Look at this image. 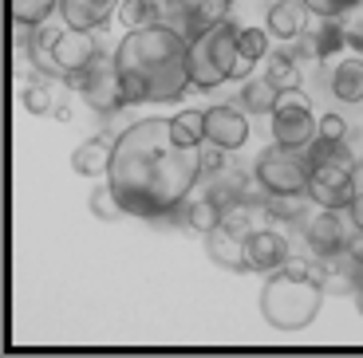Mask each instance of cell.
Returning <instances> with one entry per match:
<instances>
[{
	"label": "cell",
	"mask_w": 363,
	"mask_h": 358,
	"mask_svg": "<svg viewBox=\"0 0 363 358\" xmlns=\"http://www.w3.org/2000/svg\"><path fill=\"white\" fill-rule=\"evenodd\" d=\"M24 110L28 115H48V110H55V103H52V75L36 71V79L24 87Z\"/></svg>",
	"instance_id": "obj_22"
},
{
	"label": "cell",
	"mask_w": 363,
	"mask_h": 358,
	"mask_svg": "<svg viewBox=\"0 0 363 358\" xmlns=\"http://www.w3.org/2000/svg\"><path fill=\"white\" fill-rule=\"evenodd\" d=\"M347 213H352V224L363 233V197H359V193H355V201L347 205Z\"/></svg>",
	"instance_id": "obj_35"
},
{
	"label": "cell",
	"mask_w": 363,
	"mask_h": 358,
	"mask_svg": "<svg viewBox=\"0 0 363 358\" xmlns=\"http://www.w3.org/2000/svg\"><path fill=\"white\" fill-rule=\"evenodd\" d=\"M52 115H55V118H64V122H67V118H72V107H64V103H60V107H55Z\"/></svg>",
	"instance_id": "obj_38"
},
{
	"label": "cell",
	"mask_w": 363,
	"mask_h": 358,
	"mask_svg": "<svg viewBox=\"0 0 363 358\" xmlns=\"http://www.w3.org/2000/svg\"><path fill=\"white\" fill-rule=\"evenodd\" d=\"M344 44H347V32L336 20H324V28H320L316 40H312V52H316V59H328V55H336Z\"/></svg>",
	"instance_id": "obj_28"
},
{
	"label": "cell",
	"mask_w": 363,
	"mask_h": 358,
	"mask_svg": "<svg viewBox=\"0 0 363 358\" xmlns=\"http://www.w3.org/2000/svg\"><path fill=\"white\" fill-rule=\"evenodd\" d=\"M206 138L209 146H221V150H241L249 138V122L237 107H213L206 110Z\"/></svg>",
	"instance_id": "obj_10"
},
{
	"label": "cell",
	"mask_w": 363,
	"mask_h": 358,
	"mask_svg": "<svg viewBox=\"0 0 363 358\" xmlns=\"http://www.w3.org/2000/svg\"><path fill=\"white\" fill-rule=\"evenodd\" d=\"M355 311L363 315V287H355Z\"/></svg>",
	"instance_id": "obj_39"
},
{
	"label": "cell",
	"mask_w": 363,
	"mask_h": 358,
	"mask_svg": "<svg viewBox=\"0 0 363 358\" xmlns=\"http://www.w3.org/2000/svg\"><path fill=\"white\" fill-rule=\"evenodd\" d=\"M264 79H269L277 91H289V87H296V83H300V67H296V59H292L289 52H277V55H269V75H264Z\"/></svg>",
	"instance_id": "obj_23"
},
{
	"label": "cell",
	"mask_w": 363,
	"mask_h": 358,
	"mask_svg": "<svg viewBox=\"0 0 363 358\" xmlns=\"http://www.w3.org/2000/svg\"><path fill=\"white\" fill-rule=\"evenodd\" d=\"M245 252H249L253 272H264V276L289 264V241L281 233H272V229H253L245 236Z\"/></svg>",
	"instance_id": "obj_11"
},
{
	"label": "cell",
	"mask_w": 363,
	"mask_h": 358,
	"mask_svg": "<svg viewBox=\"0 0 363 358\" xmlns=\"http://www.w3.org/2000/svg\"><path fill=\"white\" fill-rule=\"evenodd\" d=\"M229 4H233V0H170L166 12H170V20H174L170 28H178L182 36H186V44H190L194 36H201L206 28L221 24V20L229 16Z\"/></svg>",
	"instance_id": "obj_8"
},
{
	"label": "cell",
	"mask_w": 363,
	"mask_h": 358,
	"mask_svg": "<svg viewBox=\"0 0 363 358\" xmlns=\"http://www.w3.org/2000/svg\"><path fill=\"white\" fill-rule=\"evenodd\" d=\"M118 83L130 103H174L190 87L186 36L170 24H146L123 36L115 52Z\"/></svg>",
	"instance_id": "obj_2"
},
{
	"label": "cell",
	"mask_w": 363,
	"mask_h": 358,
	"mask_svg": "<svg viewBox=\"0 0 363 358\" xmlns=\"http://www.w3.org/2000/svg\"><path fill=\"white\" fill-rule=\"evenodd\" d=\"M237 40H241V28L233 20H221V24L206 28L201 36H194L186 44V67H190L194 87L209 91V87H221L225 79H233Z\"/></svg>",
	"instance_id": "obj_4"
},
{
	"label": "cell",
	"mask_w": 363,
	"mask_h": 358,
	"mask_svg": "<svg viewBox=\"0 0 363 358\" xmlns=\"http://www.w3.org/2000/svg\"><path fill=\"white\" fill-rule=\"evenodd\" d=\"M201 166H206V170H221V146H213V150L201 154Z\"/></svg>",
	"instance_id": "obj_33"
},
{
	"label": "cell",
	"mask_w": 363,
	"mask_h": 358,
	"mask_svg": "<svg viewBox=\"0 0 363 358\" xmlns=\"http://www.w3.org/2000/svg\"><path fill=\"white\" fill-rule=\"evenodd\" d=\"M118 20L135 32V28H146V24H158V4L155 0H127L118 8Z\"/></svg>",
	"instance_id": "obj_27"
},
{
	"label": "cell",
	"mask_w": 363,
	"mask_h": 358,
	"mask_svg": "<svg viewBox=\"0 0 363 358\" xmlns=\"http://www.w3.org/2000/svg\"><path fill=\"white\" fill-rule=\"evenodd\" d=\"M332 91H336V99H344V103H363V55L340 63L336 75H332Z\"/></svg>",
	"instance_id": "obj_18"
},
{
	"label": "cell",
	"mask_w": 363,
	"mask_h": 358,
	"mask_svg": "<svg viewBox=\"0 0 363 358\" xmlns=\"http://www.w3.org/2000/svg\"><path fill=\"white\" fill-rule=\"evenodd\" d=\"M304 236H308V248L316 252L320 260H328V256H336V252L347 248L344 221L336 216V209H324L320 216H312L308 229H304Z\"/></svg>",
	"instance_id": "obj_14"
},
{
	"label": "cell",
	"mask_w": 363,
	"mask_h": 358,
	"mask_svg": "<svg viewBox=\"0 0 363 358\" xmlns=\"http://www.w3.org/2000/svg\"><path fill=\"white\" fill-rule=\"evenodd\" d=\"M277 95H281V91L272 87L269 79H253L245 87V95H241V99H245V110H253V115H272V107H277Z\"/></svg>",
	"instance_id": "obj_25"
},
{
	"label": "cell",
	"mask_w": 363,
	"mask_h": 358,
	"mask_svg": "<svg viewBox=\"0 0 363 358\" xmlns=\"http://www.w3.org/2000/svg\"><path fill=\"white\" fill-rule=\"evenodd\" d=\"M186 224H190L194 233H201V236H206L209 229H218V224H221V205H218L213 197L198 201V205H190V209H186Z\"/></svg>",
	"instance_id": "obj_26"
},
{
	"label": "cell",
	"mask_w": 363,
	"mask_h": 358,
	"mask_svg": "<svg viewBox=\"0 0 363 358\" xmlns=\"http://www.w3.org/2000/svg\"><path fill=\"white\" fill-rule=\"evenodd\" d=\"M272 138L277 146H308L316 138V118H312L308 99L300 95V87H289L277 95V107H272Z\"/></svg>",
	"instance_id": "obj_6"
},
{
	"label": "cell",
	"mask_w": 363,
	"mask_h": 358,
	"mask_svg": "<svg viewBox=\"0 0 363 358\" xmlns=\"http://www.w3.org/2000/svg\"><path fill=\"white\" fill-rule=\"evenodd\" d=\"M249 71H253V59H245V55L237 52V63H233V79H245Z\"/></svg>",
	"instance_id": "obj_36"
},
{
	"label": "cell",
	"mask_w": 363,
	"mask_h": 358,
	"mask_svg": "<svg viewBox=\"0 0 363 358\" xmlns=\"http://www.w3.org/2000/svg\"><path fill=\"white\" fill-rule=\"evenodd\" d=\"M308 158L292 146H272L257 158V181L264 193H308Z\"/></svg>",
	"instance_id": "obj_5"
},
{
	"label": "cell",
	"mask_w": 363,
	"mask_h": 358,
	"mask_svg": "<svg viewBox=\"0 0 363 358\" xmlns=\"http://www.w3.org/2000/svg\"><path fill=\"white\" fill-rule=\"evenodd\" d=\"M344 130H347V122L340 115H324L316 122V134H324V138H336V142H344Z\"/></svg>",
	"instance_id": "obj_32"
},
{
	"label": "cell",
	"mask_w": 363,
	"mask_h": 358,
	"mask_svg": "<svg viewBox=\"0 0 363 358\" xmlns=\"http://www.w3.org/2000/svg\"><path fill=\"white\" fill-rule=\"evenodd\" d=\"M304 20H308V8L300 0H277L269 8V32L281 40H296L304 36Z\"/></svg>",
	"instance_id": "obj_16"
},
{
	"label": "cell",
	"mask_w": 363,
	"mask_h": 358,
	"mask_svg": "<svg viewBox=\"0 0 363 358\" xmlns=\"http://www.w3.org/2000/svg\"><path fill=\"white\" fill-rule=\"evenodd\" d=\"M304 158H308V170H316V166H344V170H352V150L344 142H336V138H324V134L312 138Z\"/></svg>",
	"instance_id": "obj_19"
},
{
	"label": "cell",
	"mask_w": 363,
	"mask_h": 358,
	"mask_svg": "<svg viewBox=\"0 0 363 358\" xmlns=\"http://www.w3.org/2000/svg\"><path fill=\"white\" fill-rule=\"evenodd\" d=\"M264 47H269V36H264L261 28H241V40H237V52L245 55V59H261Z\"/></svg>",
	"instance_id": "obj_30"
},
{
	"label": "cell",
	"mask_w": 363,
	"mask_h": 358,
	"mask_svg": "<svg viewBox=\"0 0 363 358\" xmlns=\"http://www.w3.org/2000/svg\"><path fill=\"white\" fill-rule=\"evenodd\" d=\"M87 205H91V213L99 216V221H115V213H123V209H118V201H115V193H111V185L95 189Z\"/></svg>",
	"instance_id": "obj_31"
},
{
	"label": "cell",
	"mask_w": 363,
	"mask_h": 358,
	"mask_svg": "<svg viewBox=\"0 0 363 358\" xmlns=\"http://www.w3.org/2000/svg\"><path fill=\"white\" fill-rule=\"evenodd\" d=\"M52 44H55V32L52 28H36L32 36H28V59H32V67L36 71H44V75H60L64 79V71H60V63H55V55H52Z\"/></svg>",
	"instance_id": "obj_20"
},
{
	"label": "cell",
	"mask_w": 363,
	"mask_h": 358,
	"mask_svg": "<svg viewBox=\"0 0 363 358\" xmlns=\"http://www.w3.org/2000/svg\"><path fill=\"white\" fill-rule=\"evenodd\" d=\"M347 256L359 260V264H363V233H359V229H355V236L347 241Z\"/></svg>",
	"instance_id": "obj_34"
},
{
	"label": "cell",
	"mask_w": 363,
	"mask_h": 358,
	"mask_svg": "<svg viewBox=\"0 0 363 358\" xmlns=\"http://www.w3.org/2000/svg\"><path fill=\"white\" fill-rule=\"evenodd\" d=\"M55 4H60V0H12V16H16L20 28H40L52 16Z\"/></svg>",
	"instance_id": "obj_24"
},
{
	"label": "cell",
	"mask_w": 363,
	"mask_h": 358,
	"mask_svg": "<svg viewBox=\"0 0 363 358\" xmlns=\"http://www.w3.org/2000/svg\"><path fill=\"white\" fill-rule=\"evenodd\" d=\"M300 4H304L312 16H320V20H340V16H347L359 0H300Z\"/></svg>",
	"instance_id": "obj_29"
},
{
	"label": "cell",
	"mask_w": 363,
	"mask_h": 358,
	"mask_svg": "<svg viewBox=\"0 0 363 358\" xmlns=\"http://www.w3.org/2000/svg\"><path fill=\"white\" fill-rule=\"evenodd\" d=\"M52 55H55V63H60V71L67 75V71H83V67L99 55V47H95L91 32H75V28H67V32H55Z\"/></svg>",
	"instance_id": "obj_13"
},
{
	"label": "cell",
	"mask_w": 363,
	"mask_h": 358,
	"mask_svg": "<svg viewBox=\"0 0 363 358\" xmlns=\"http://www.w3.org/2000/svg\"><path fill=\"white\" fill-rule=\"evenodd\" d=\"M111 150H115V146H111L107 138H91V142L75 146L72 170L79 173V178H99V173L111 170Z\"/></svg>",
	"instance_id": "obj_17"
},
{
	"label": "cell",
	"mask_w": 363,
	"mask_h": 358,
	"mask_svg": "<svg viewBox=\"0 0 363 358\" xmlns=\"http://www.w3.org/2000/svg\"><path fill=\"white\" fill-rule=\"evenodd\" d=\"M347 47H355L363 55V32H347Z\"/></svg>",
	"instance_id": "obj_37"
},
{
	"label": "cell",
	"mask_w": 363,
	"mask_h": 358,
	"mask_svg": "<svg viewBox=\"0 0 363 358\" xmlns=\"http://www.w3.org/2000/svg\"><path fill=\"white\" fill-rule=\"evenodd\" d=\"M111 193L127 216L170 221L182 213L201 173V154L174 138L170 118H143L111 150Z\"/></svg>",
	"instance_id": "obj_1"
},
{
	"label": "cell",
	"mask_w": 363,
	"mask_h": 358,
	"mask_svg": "<svg viewBox=\"0 0 363 358\" xmlns=\"http://www.w3.org/2000/svg\"><path fill=\"white\" fill-rule=\"evenodd\" d=\"M308 197L316 201L320 209H347L355 201V181H352V170L344 166H316L308 173Z\"/></svg>",
	"instance_id": "obj_9"
},
{
	"label": "cell",
	"mask_w": 363,
	"mask_h": 358,
	"mask_svg": "<svg viewBox=\"0 0 363 358\" xmlns=\"http://www.w3.org/2000/svg\"><path fill=\"white\" fill-rule=\"evenodd\" d=\"M320 304H324V284H316L312 276L292 272V268L269 272V284L261 291V315L269 327H277V331H304L320 315Z\"/></svg>",
	"instance_id": "obj_3"
},
{
	"label": "cell",
	"mask_w": 363,
	"mask_h": 358,
	"mask_svg": "<svg viewBox=\"0 0 363 358\" xmlns=\"http://www.w3.org/2000/svg\"><path fill=\"white\" fill-rule=\"evenodd\" d=\"M174 138H178L182 146L198 150V146L206 142V115H201V110H182V115L174 118Z\"/></svg>",
	"instance_id": "obj_21"
},
{
	"label": "cell",
	"mask_w": 363,
	"mask_h": 358,
	"mask_svg": "<svg viewBox=\"0 0 363 358\" xmlns=\"http://www.w3.org/2000/svg\"><path fill=\"white\" fill-rule=\"evenodd\" d=\"M206 252H209L213 264H221V268H229V272H253L249 252H245V236H237L225 224H218V229L206 233Z\"/></svg>",
	"instance_id": "obj_12"
},
{
	"label": "cell",
	"mask_w": 363,
	"mask_h": 358,
	"mask_svg": "<svg viewBox=\"0 0 363 358\" xmlns=\"http://www.w3.org/2000/svg\"><path fill=\"white\" fill-rule=\"evenodd\" d=\"M118 0H60V12H64L67 28L75 32H95L99 24H107L115 16Z\"/></svg>",
	"instance_id": "obj_15"
},
{
	"label": "cell",
	"mask_w": 363,
	"mask_h": 358,
	"mask_svg": "<svg viewBox=\"0 0 363 358\" xmlns=\"http://www.w3.org/2000/svg\"><path fill=\"white\" fill-rule=\"evenodd\" d=\"M79 95L87 99L91 110H99V115H118V110L127 107V95H123V83H118V67L111 55H95V59L83 67V87Z\"/></svg>",
	"instance_id": "obj_7"
}]
</instances>
